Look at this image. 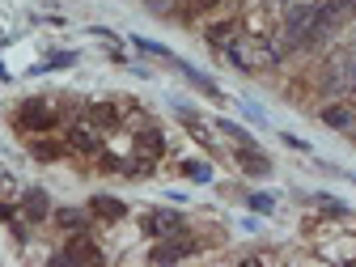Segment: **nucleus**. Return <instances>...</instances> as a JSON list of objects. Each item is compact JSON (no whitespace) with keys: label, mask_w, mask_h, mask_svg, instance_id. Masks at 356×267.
<instances>
[{"label":"nucleus","mask_w":356,"mask_h":267,"mask_svg":"<svg viewBox=\"0 0 356 267\" xmlns=\"http://www.w3.org/2000/svg\"><path fill=\"white\" fill-rule=\"evenodd\" d=\"M314 9H318V5H293V9L284 13L280 56H284V51H297V47H309V26H314Z\"/></svg>","instance_id":"obj_1"},{"label":"nucleus","mask_w":356,"mask_h":267,"mask_svg":"<svg viewBox=\"0 0 356 267\" xmlns=\"http://www.w3.org/2000/svg\"><path fill=\"white\" fill-rule=\"evenodd\" d=\"M22 212H26L30 220H42V216L51 212V200H47V191H42V187H30V191H26V200H22Z\"/></svg>","instance_id":"obj_6"},{"label":"nucleus","mask_w":356,"mask_h":267,"mask_svg":"<svg viewBox=\"0 0 356 267\" xmlns=\"http://www.w3.org/2000/svg\"><path fill=\"white\" fill-rule=\"evenodd\" d=\"M323 123L327 127H339V131H356V111L352 106H327L323 111Z\"/></svg>","instance_id":"obj_9"},{"label":"nucleus","mask_w":356,"mask_h":267,"mask_svg":"<svg viewBox=\"0 0 356 267\" xmlns=\"http://www.w3.org/2000/svg\"><path fill=\"white\" fill-rule=\"evenodd\" d=\"M220 131H225V136H229L238 149H246V145H250V131H246V127H238V123H220Z\"/></svg>","instance_id":"obj_16"},{"label":"nucleus","mask_w":356,"mask_h":267,"mask_svg":"<svg viewBox=\"0 0 356 267\" xmlns=\"http://www.w3.org/2000/svg\"><path fill=\"white\" fill-rule=\"evenodd\" d=\"M72 149H81V153H98V149H102V140H98L89 127H72Z\"/></svg>","instance_id":"obj_12"},{"label":"nucleus","mask_w":356,"mask_h":267,"mask_svg":"<svg viewBox=\"0 0 356 267\" xmlns=\"http://www.w3.org/2000/svg\"><path fill=\"white\" fill-rule=\"evenodd\" d=\"M352 72H356V56H352V51H339V56L327 64V76H323V81H327V89H343V85L352 81Z\"/></svg>","instance_id":"obj_4"},{"label":"nucleus","mask_w":356,"mask_h":267,"mask_svg":"<svg viewBox=\"0 0 356 267\" xmlns=\"http://www.w3.org/2000/svg\"><path fill=\"white\" fill-rule=\"evenodd\" d=\"M89 208H94L98 216H106V220H119V216L127 212V208H123L115 195H94V204H89Z\"/></svg>","instance_id":"obj_11"},{"label":"nucleus","mask_w":356,"mask_h":267,"mask_svg":"<svg viewBox=\"0 0 356 267\" xmlns=\"http://www.w3.org/2000/svg\"><path fill=\"white\" fill-rule=\"evenodd\" d=\"M250 208H254V212H272L276 200H272V195H250Z\"/></svg>","instance_id":"obj_18"},{"label":"nucleus","mask_w":356,"mask_h":267,"mask_svg":"<svg viewBox=\"0 0 356 267\" xmlns=\"http://www.w3.org/2000/svg\"><path fill=\"white\" fill-rule=\"evenodd\" d=\"M195 250V242H174V246H153L149 250V263H178V259H187Z\"/></svg>","instance_id":"obj_8"},{"label":"nucleus","mask_w":356,"mask_h":267,"mask_svg":"<svg viewBox=\"0 0 356 267\" xmlns=\"http://www.w3.org/2000/svg\"><path fill=\"white\" fill-rule=\"evenodd\" d=\"M161 149H165L161 145V131H145V136H140V153L145 157H161Z\"/></svg>","instance_id":"obj_15"},{"label":"nucleus","mask_w":356,"mask_h":267,"mask_svg":"<svg viewBox=\"0 0 356 267\" xmlns=\"http://www.w3.org/2000/svg\"><path fill=\"white\" fill-rule=\"evenodd\" d=\"M56 220H60L64 229H81V225H85V212H81V208H60Z\"/></svg>","instance_id":"obj_14"},{"label":"nucleus","mask_w":356,"mask_h":267,"mask_svg":"<svg viewBox=\"0 0 356 267\" xmlns=\"http://www.w3.org/2000/svg\"><path fill=\"white\" fill-rule=\"evenodd\" d=\"M352 85H356V72H352Z\"/></svg>","instance_id":"obj_20"},{"label":"nucleus","mask_w":356,"mask_h":267,"mask_svg":"<svg viewBox=\"0 0 356 267\" xmlns=\"http://www.w3.org/2000/svg\"><path fill=\"white\" fill-rule=\"evenodd\" d=\"M183 174L191 178V183H212V165H208V161H187Z\"/></svg>","instance_id":"obj_13"},{"label":"nucleus","mask_w":356,"mask_h":267,"mask_svg":"<svg viewBox=\"0 0 356 267\" xmlns=\"http://www.w3.org/2000/svg\"><path fill=\"white\" fill-rule=\"evenodd\" d=\"M145 229H149V234H157V238H174V234H183V212H174V208H157V212H149Z\"/></svg>","instance_id":"obj_3"},{"label":"nucleus","mask_w":356,"mask_h":267,"mask_svg":"<svg viewBox=\"0 0 356 267\" xmlns=\"http://www.w3.org/2000/svg\"><path fill=\"white\" fill-rule=\"evenodd\" d=\"M356 13V0H327V5H318L314 9V26H309V42H323L343 17H352Z\"/></svg>","instance_id":"obj_2"},{"label":"nucleus","mask_w":356,"mask_h":267,"mask_svg":"<svg viewBox=\"0 0 356 267\" xmlns=\"http://www.w3.org/2000/svg\"><path fill=\"white\" fill-rule=\"evenodd\" d=\"M145 5H149L153 13H174L178 5H183V0H145Z\"/></svg>","instance_id":"obj_17"},{"label":"nucleus","mask_w":356,"mask_h":267,"mask_svg":"<svg viewBox=\"0 0 356 267\" xmlns=\"http://www.w3.org/2000/svg\"><path fill=\"white\" fill-rule=\"evenodd\" d=\"M208 5H216V0H200V9H208Z\"/></svg>","instance_id":"obj_19"},{"label":"nucleus","mask_w":356,"mask_h":267,"mask_svg":"<svg viewBox=\"0 0 356 267\" xmlns=\"http://www.w3.org/2000/svg\"><path fill=\"white\" fill-rule=\"evenodd\" d=\"M238 165H242L246 174H272V161H267L263 153H254L250 145H246V149H238Z\"/></svg>","instance_id":"obj_10"},{"label":"nucleus","mask_w":356,"mask_h":267,"mask_svg":"<svg viewBox=\"0 0 356 267\" xmlns=\"http://www.w3.org/2000/svg\"><path fill=\"white\" fill-rule=\"evenodd\" d=\"M22 123H26V127H51V123H56V111H51L47 102H26Z\"/></svg>","instance_id":"obj_7"},{"label":"nucleus","mask_w":356,"mask_h":267,"mask_svg":"<svg viewBox=\"0 0 356 267\" xmlns=\"http://www.w3.org/2000/svg\"><path fill=\"white\" fill-rule=\"evenodd\" d=\"M98 259H102V250H98L94 242H89V238H76V242L64 246L51 263H98Z\"/></svg>","instance_id":"obj_5"}]
</instances>
